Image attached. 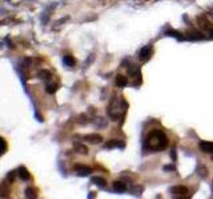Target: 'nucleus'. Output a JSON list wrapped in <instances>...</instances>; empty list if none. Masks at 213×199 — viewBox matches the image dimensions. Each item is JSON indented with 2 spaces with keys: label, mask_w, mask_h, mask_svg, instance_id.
Returning a JSON list of instances; mask_svg holds the SVG:
<instances>
[{
  "label": "nucleus",
  "mask_w": 213,
  "mask_h": 199,
  "mask_svg": "<svg viewBox=\"0 0 213 199\" xmlns=\"http://www.w3.org/2000/svg\"><path fill=\"white\" fill-rule=\"evenodd\" d=\"M145 144L148 149L157 151V150H163L168 146V138H167L165 133L163 130H157L156 129V130H152L148 134Z\"/></svg>",
  "instance_id": "f257e3e1"
},
{
  "label": "nucleus",
  "mask_w": 213,
  "mask_h": 199,
  "mask_svg": "<svg viewBox=\"0 0 213 199\" xmlns=\"http://www.w3.org/2000/svg\"><path fill=\"white\" fill-rule=\"evenodd\" d=\"M170 193H172L174 197H187L189 194V190L184 186H174L170 188Z\"/></svg>",
  "instance_id": "f03ea898"
},
{
  "label": "nucleus",
  "mask_w": 213,
  "mask_h": 199,
  "mask_svg": "<svg viewBox=\"0 0 213 199\" xmlns=\"http://www.w3.org/2000/svg\"><path fill=\"white\" fill-rule=\"evenodd\" d=\"M198 149L204 153H208V154H213V142L201 141L200 144H198Z\"/></svg>",
  "instance_id": "7ed1b4c3"
},
{
  "label": "nucleus",
  "mask_w": 213,
  "mask_h": 199,
  "mask_svg": "<svg viewBox=\"0 0 213 199\" xmlns=\"http://www.w3.org/2000/svg\"><path fill=\"white\" fill-rule=\"evenodd\" d=\"M83 139L89 142V144H100V142H103V137L100 134H87L83 137Z\"/></svg>",
  "instance_id": "20e7f679"
},
{
  "label": "nucleus",
  "mask_w": 213,
  "mask_h": 199,
  "mask_svg": "<svg viewBox=\"0 0 213 199\" xmlns=\"http://www.w3.org/2000/svg\"><path fill=\"white\" fill-rule=\"evenodd\" d=\"M75 170H76V173H77V175H80V177H87L92 173V170H91L89 167L83 166V165H76Z\"/></svg>",
  "instance_id": "39448f33"
},
{
  "label": "nucleus",
  "mask_w": 213,
  "mask_h": 199,
  "mask_svg": "<svg viewBox=\"0 0 213 199\" xmlns=\"http://www.w3.org/2000/svg\"><path fill=\"white\" fill-rule=\"evenodd\" d=\"M151 47L149 45H146V47H144V48H141V51H140V53H139V56H140V58L143 61H146L148 60L149 57H151Z\"/></svg>",
  "instance_id": "423d86ee"
},
{
  "label": "nucleus",
  "mask_w": 213,
  "mask_h": 199,
  "mask_svg": "<svg viewBox=\"0 0 213 199\" xmlns=\"http://www.w3.org/2000/svg\"><path fill=\"white\" fill-rule=\"evenodd\" d=\"M113 190L117 191V193H124L127 190V186H125V183L116 181V182H113Z\"/></svg>",
  "instance_id": "0eeeda50"
},
{
  "label": "nucleus",
  "mask_w": 213,
  "mask_h": 199,
  "mask_svg": "<svg viewBox=\"0 0 213 199\" xmlns=\"http://www.w3.org/2000/svg\"><path fill=\"white\" fill-rule=\"evenodd\" d=\"M19 177L22 178L23 181H29V178H31L29 173H28V170H27L24 166H22V167L19 169Z\"/></svg>",
  "instance_id": "6e6552de"
},
{
  "label": "nucleus",
  "mask_w": 213,
  "mask_h": 199,
  "mask_svg": "<svg viewBox=\"0 0 213 199\" xmlns=\"http://www.w3.org/2000/svg\"><path fill=\"white\" fill-rule=\"evenodd\" d=\"M127 84H128L127 77H124V76H121V75H117V77H116V85L117 86L124 88V86H127Z\"/></svg>",
  "instance_id": "1a4fd4ad"
},
{
  "label": "nucleus",
  "mask_w": 213,
  "mask_h": 199,
  "mask_svg": "<svg viewBox=\"0 0 213 199\" xmlns=\"http://www.w3.org/2000/svg\"><path fill=\"white\" fill-rule=\"evenodd\" d=\"M92 183H95V184H97V186H100V187H105L107 186L105 179L101 178V177H93L92 178Z\"/></svg>",
  "instance_id": "9d476101"
},
{
  "label": "nucleus",
  "mask_w": 213,
  "mask_h": 199,
  "mask_svg": "<svg viewBox=\"0 0 213 199\" xmlns=\"http://www.w3.org/2000/svg\"><path fill=\"white\" fill-rule=\"evenodd\" d=\"M63 61H64V64L67 66H73V65H75V60H73L72 56H64Z\"/></svg>",
  "instance_id": "9b49d317"
},
{
  "label": "nucleus",
  "mask_w": 213,
  "mask_h": 199,
  "mask_svg": "<svg viewBox=\"0 0 213 199\" xmlns=\"http://www.w3.org/2000/svg\"><path fill=\"white\" fill-rule=\"evenodd\" d=\"M115 146H120V148H124V144H121V142L116 141V139H112L111 142L105 144V148H115Z\"/></svg>",
  "instance_id": "f8f14e48"
},
{
  "label": "nucleus",
  "mask_w": 213,
  "mask_h": 199,
  "mask_svg": "<svg viewBox=\"0 0 213 199\" xmlns=\"http://www.w3.org/2000/svg\"><path fill=\"white\" fill-rule=\"evenodd\" d=\"M76 150H77L80 154H88V148L84 145H76Z\"/></svg>",
  "instance_id": "ddd939ff"
},
{
  "label": "nucleus",
  "mask_w": 213,
  "mask_h": 199,
  "mask_svg": "<svg viewBox=\"0 0 213 199\" xmlns=\"http://www.w3.org/2000/svg\"><path fill=\"white\" fill-rule=\"evenodd\" d=\"M26 197L27 198H36V194H35L31 188H27V190H26Z\"/></svg>",
  "instance_id": "4468645a"
},
{
  "label": "nucleus",
  "mask_w": 213,
  "mask_h": 199,
  "mask_svg": "<svg viewBox=\"0 0 213 199\" xmlns=\"http://www.w3.org/2000/svg\"><path fill=\"white\" fill-rule=\"evenodd\" d=\"M56 90V85H47V92L48 93H53Z\"/></svg>",
  "instance_id": "2eb2a0df"
},
{
  "label": "nucleus",
  "mask_w": 213,
  "mask_h": 199,
  "mask_svg": "<svg viewBox=\"0 0 213 199\" xmlns=\"http://www.w3.org/2000/svg\"><path fill=\"white\" fill-rule=\"evenodd\" d=\"M2 144H3V154H4V153L7 151V144H5V139L4 138L2 139Z\"/></svg>",
  "instance_id": "dca6fc26"
},
{
  "label": "nucleus",
  "mask_w": 213,
  "mask_h": 199,
  "mask_svg": "<svg viewBox=\"0 0 213 199\" xmlns=\"http://www.w3.org/2000/svg\"><path fill=\"white\" fill-rule=\"evenodd\" d=\"M7 178H8V179H11V182H12L13 178H15V171H12L11 174H8V177H7Z\"/></svg>",
  "instance_id": "f3484780"
},
{
  "label": "nucleus",
  "mask_w": 213,
  "mask_h": 199,
  "mask_svg": "<svg viewBox=\"0 0 213 199\" xmlns=\"http://www.w3.org/2000/svg\"><path fill=\"white\" fill-rule=\"evenodd\" d=\"M164 169H165V170H174V167H172V166H165Z\"/></svg>",
  "instance_id": "a211bd4d"
},
{
  "label": "nucleus",
  "mask_w": 213,
  "mask_h": 199,
  "mask_svg": "<svg viewBox=\"0 0 213 199\" xmlns=\"http://www.w3.org/2000/svg\"><path fill=\"white\" fill-rule=\"evenodd\" d=\"M212 190H213V184H212Z\"/></svg>",
  "instance_id": "6ab92c4d"
}]
</instances>
